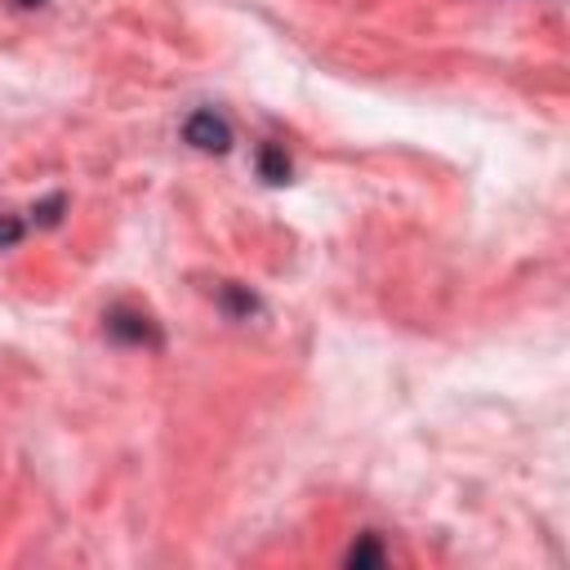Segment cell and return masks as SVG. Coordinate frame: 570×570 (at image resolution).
I'll return each instance as SVG.
<instances>
[{"label":"cell","mask_w":570,"mask_h":570,"mask_svg":"<svg viewBox=\"0 0 570 570\" xmlns=\"http://www.w3.org/2000/svg\"><path fill=\"white\" fill-rule=\"evenodd\" d=\"M102 334L116 343V347H147V352H160L165 347V334L160 325L151 321V312L134 307V303H111L102 312Z\"/></svg>","instance_id":"6da1fadb"},{"label":"cell","mask_w":570,"mask_h":570,"mask_svg":"<svg viewBox=\"0 0 570 570\" xmlns=\"http://www.w3.org/2000/svg\"><path fill=\"white\" fill-rule=\"evenodd\" d=\"M183 142L196 147V151H205V156H223V151H232V125L214 107H196L183 120Z\"/></svg>","instance_id":"7a4b0ae2"},{"label":"cell","mask_w":570,"mask_h":570,"mask_svg":"<svg viewBox=\"0 0 570 570\" xmlns=\"http://www.w3.org/2000/svg\"><path fill=\"white\" fill-rule=\"evenodd\" d=\"M214 303H218V312H223L227 321H249V316L263 312L258 294H254L249 285H240V281H223V285L214 289Z\"/></svg>","instance_id":"3957f363"},{"label":"cell","mask_w":570,"mask_h":570,"mask_svg":"<svg viewBox=\"0 0 570 570\" xmlns=\"http://www.w3.org/2000/svg\"><path fill=\"white\" fill-rule=\"evenodd\" d=\"M254 165H258V178H263V183H272V187L289 183V174H294V165H289V156H285V147H281V142H258Z\"/></svg>","instance_id":"277c9868"},{"label":"cell","mask_w":570,"mask_h":570,"mask_svg":"<svg viewBox=\"0 0 570 570\" xmlns=\"http://www.w3.org/2000/svg\"><path fill=\"white\" fill-rule=\"evenodd\" d=\"M343 561L361 570V566H383V561H387V552H383L379 534H374V530H365V534H361V539L347 548V557H343Z\"/></svg>","instance_id":"5b68a950"},{"label":"cell","mask_w":570,"mask_h":570,"mask_svg":"<svg viewBox=\"0 0 570 570\" xmlns=\"http://www.w3.org/2000/svg\"><path fill=\"white\" fill-rule=\"evenodd\" d=\"M62 209H67V196L53 191V196H45V200L31 205V223H36V227H58V223H62Z\"/></svg>","instance_id":"8992f818"},{"label":"cell","mask_w":570,"mask_h":570,"mask_svg":"<svg viewBox=\"0 0 570 570\" xmlns=\"http://www.w3.org/2000/svg\"><path fill=\"white\" fill-rule=\"evenodd\" d=\"M27 236V223L18 214H0V249H13Z\"/></svg>","instance_id":"52a82bcc"},{"label":"cell","mask_w":570,"mask_h":570,"mask_svg":"<svg viewBox=\"0 0 570 570\" xmlns=\"http://www.w3.org/2000/svg\"><path fill=\"white\" fill-rule=\"evenodd\" d=\"M18 9H36V4H45V0H13Z\"/></svg>","instance_id":"ba28073f"}]
</instances>
